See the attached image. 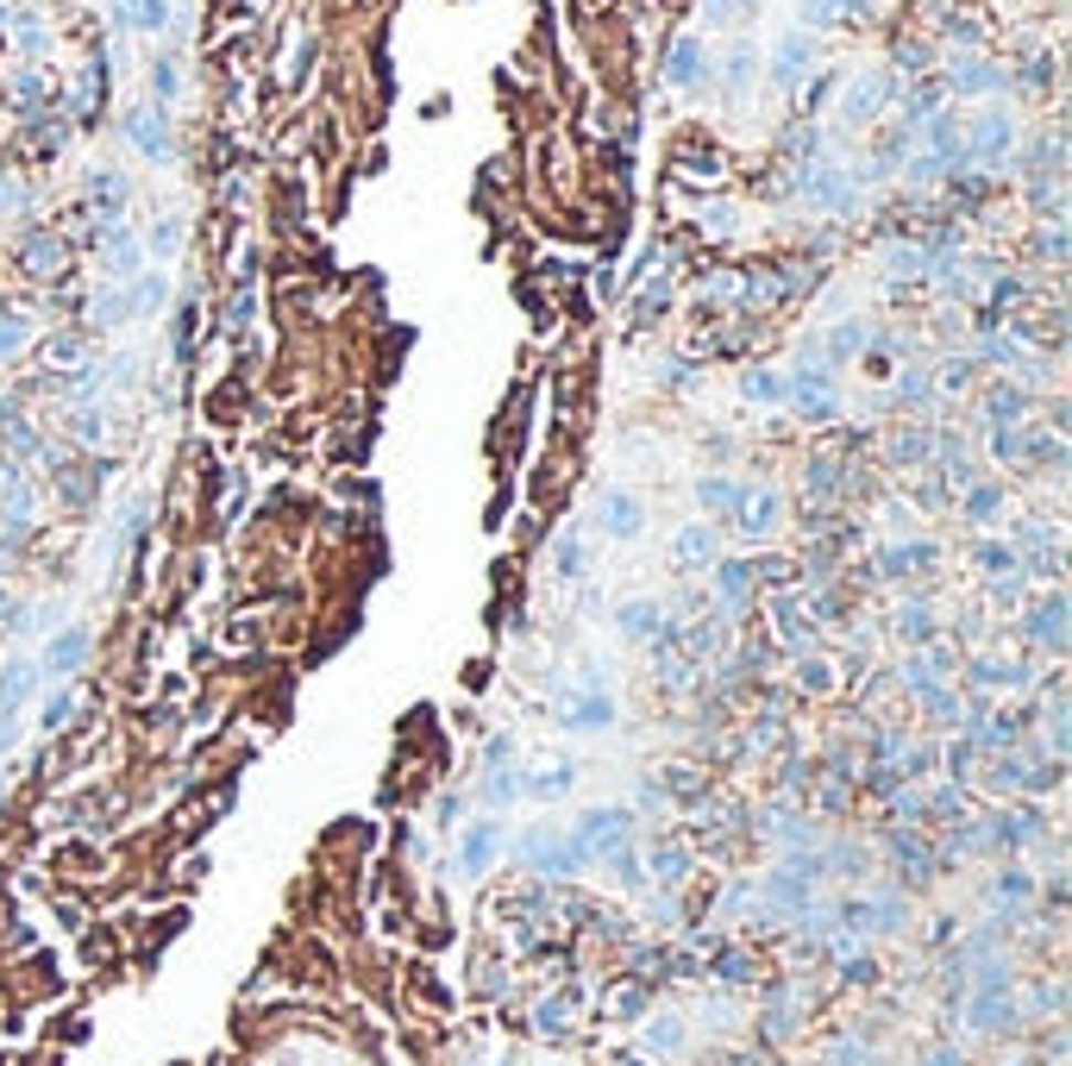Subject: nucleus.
I'll return each instance as SVG.
<instances>
[{"instance_id": "f257e3e1", "label": "nucleus", "mask_w": 1072, "mask_h": 1066, "mask_svg": "<svg viewBox=\"0 0 1072 1066\" xmlns=\"http://www.w3.org/2000/svg\"><path fill=\"white\" fill-rule=\"evenodd\" d=\"M784 383H790L784 408H797L803 421H840V414H847V395H840L835 370H828V365H816L809 351H803L797 365L784 370Z\"/></svg>"}, {"instance_id": "f03ea898", "label": "nucleus", "mask_w": 1072, "mask_h": 1066, "mask_svg": "<svg viewBox=\"0 0 1072 1066\" xmlns=\"http://www.w3.org/2000/svg\"><path fill=\"white\" fill-rule=\"evenodd\" d=\"M596 534L615 546H634L646 534V503H640V489H622V484H608L603 496H596Z\"/></svg>"}, {"instance_id": "7ed1b4c3", "label": "nucleus", "mask_w": 1072, "mask_h": 1066, "mask_svg": "<svg viewBox=\"0 0 1072 1066\" xmlns=\"http://www.w3.org/2000/svg\"><path fill=\"white\" fill-rule=\"evenodd\" d=\"M728 527H734V534H741L746 546L772 540V534H778V527H784V496H778V489H772V484L746 489V496H741V508H734V521H728Z\"/></svg>"}, {"instance_id": "20e7f679", "label": "nucleus", "mask_w": 1072, "mask_h": 1066, "mask_svg": "<svg viewBox=\"0 0 1072 1066\" xmlns=\"http://www.w3.org/2000/svg\"><path fill=\"white\" fill-rule=\"evenodd\" d=\"M88 646H95V634H88L82 621L51 627V640H44V653H39V678H70V672H82V665H88Z\"/></svg>"}, {"instance_id": "39448f33", "label": "nucleus", "mask_w": 1072, "mask_h": 1066, "mask_svg": "<svg viewBox=\"0 0 1072 1066\" xmlns=\"http://www.w3.org/2000/svg\"><path fill=\"white\" fill-rule=\"evenodd\" d=\"M39 659H13L0 665V740H13V716H20L25 703H32V690H39Z\"/></svg>"}, {"instance_id": "423d86ee", "label": "nucleus", "mask_w": 1072, "mask_h": 1066, "mask_svg": "<svg viewBox=\"0 0 1072 1066\" xmlns=\"http://www.w3.org/2000/svg\"><path fill=\"white\" fill-rule=\"evenodd\" d=\"M715 559H722L715 521H683L678 534H671V564H678V571H709Z\"/></svg>"}, {"instance_id": "0eeeda50", "label": "nucleus", "mask_w": 1072, "mask_h": 1066, "mask_svg": "<svg viewBox=\"0 0 1072 1066\" xmlns=\"http://www.w3.org/2000/svg\"><path fill=\"white\" fill-rule=\"evenodd\" d=\"M690 496H697V508H702V521H734V508H741V496H746V484L741 477H728V471H702L697 484H690Z\"/></svg>"}, {"instance_id": "6e6552de", "label": "nucleus", "mask_w": 1072, "mask_h": 1066, "mask_svg": "<svg viewBox=\"0 0 1072 1066\" xmlns=\"http://www.w3.org/2000/svg\"><path fill=\"white\" fill-rule=\"evenodd\" d=\"M615 634L622 640H659L665 634V609L652 597H622L615 602Z\"/></svg>"}, {"instance_id": "1a4fd4ad", "label": "nucleus", "mask_w": 1072, "mask_h": 1066, "mask_svg": "<svg viewBox=\"0 0 1072 1066\" xmlns=\"http://www.w3.org/2000/svg\"><path fill=\"white\" fill-rule=\"evenodd\" d=\"M559 721H565L571 735H603L608 721H615V703H608L603 690H577V697H565Z\"/></svg>"}, {"instance_id": "9d476101", "label": "nucleus", "mask_w": 1072, "mask_h": 1066, "mask_svg": "<svg viewBox=\"0 0 1072 1066\" xmlns=\"http://www.w3.org/2000/svg\"><path fill=\"white\" fill-rule=\"evenodd\" d=\"M935 559H941V546L922 540V534H910V540H898V546H884V552H878V571H884V578H910V571H928Z\"/></svg>"}, {"instance_id": "9b49d317", "label": "nucleus", "mask_w": 1072, "mask_h": 1066, "mask_svg": "<svg viewBox=\"0 0 1072 1066\" xmlns=\"http://www.w3.org/2000/svg\"><path fill=\"white\" fill-rule=\"evenodd\" d=\"M784 395H790V383H784V370H778V365H746V370H741V402L765 408V414H778Z\"/></svg>"}, {"instance_id": "f8f14e48", "label": "nucleus", "mask_w": 1072, "mask_h": 1066, "mask_svg": "<svg viewBox=\"0 0 1072 1066\" xmlns=\"http://www.w3.org/2000/svg\"><path fill=\"white\" fill-rule=\"evenodd\" d=\"M884 452H891V465H898V471H922V465H935V433H928L922 421H903Z\"/></svg>"}, {"instance_id": "ddd939ff", "label": "nucleus", "mask_w": 1072, "mask_h": 1066, "mask_svg": "<svg viewBox=\"0 0 1072 1066\" xmlns=\"http://www.w3.org/2000/svg\"><path fill=\"white\" fill-rule=\"evenodd\" d=\"M552 578L559 583H584L590 578V546H584L577 527H559V534H552Z\"/></svg>"}, {"instance_id": "4468645a", "label": "nucleus", "mask_w": 1072, "mask_h": 1066, "mask_svg": "<svg viewBox=\"0 0 1072 1066\" xmlns=\"http://www.w3.org/2000/svg\"><path fill=\"white\" fill-rule=\"evenodd\" d=\"M709 583H715V602H722V609H741L760 578H753V564H746V559H715V564H709Z\"/></svg>"}, {"instance_id": "2eb2a0df", "label": "nucleus", "mask_w": 1072, "mask_h": 1066, "mask_svg": "<svg viewBox=\"0 0 1072 1066\" xmlns=\"http://www.w3.org/2000/svg\"><path fill=\"white\" fill-rule=\"evenodd\" d=\"M1022 634H1034L1041 646H1053V653H1066V597L1053 590V597L1041 602L1029 621H1022Z\"/></svg>"}, {"instance_id": "dca6fc26", "label": "nucleus", "mask_w": 1072, "mask_h": 1066, "mask_svg": "<svg viewBox=\"0 0 1072 1066\" xmlns=\"http://www.w3.org/2000/svg\"><path fill=\"white\" fill-rule=\"evenodd\" d=\"M496 847H502V828H496V822H489V815H484V822H470L465 847H458V866H465L470 878H477V873H489V859H496Z\"/></svg>"}, {"instance_id": "f3484780", "label": "nucleus", "mask_w": 1072, "mask_h": 1066, "mask_svg": "<svg viewBox=\"0 0 1072 1066\" xmlns=\"http://www.w3.org/2000/svg\"><path fill=\"white\" fill-rule=\"evenodd\" d=\"M985 421H991V426H1022V421H1029V389L991 383V389H985Z\"/></svg>"}, {"instance_id": "a211bd4d", "label": "nucleus", "mask_w": 1072, "mask_h": 1066, "mask_svg": "<svg viewBox=\"0 0 1072 1066\" xmlns=\"http://www.w3.org/2000/svg\"><path fill=\"white\" fill-rule=\"evenodd\" d=\"M571 778H577V766L571 759H540V772H521V796H565L571 791Z\"/></svg>"}, {"instance_id": "6ab92c4d", "label": "nucleus", "mask_w": 1072, "mask_h": 1066, "mask_svg": "<svg viewBox=\"0 0 1072 1066\" xmlns=\"http://www.w3.org/2000/svg\"><path fill=\"white\" fill-rule=\"evenodd\" d=\"M997 508H1004V484H991V477H978V484L959 489V515H966L973 527H991Z\"/></svg>"}, {"instance_id": "aec40b11", "label": "nucleus", "mask_w": 1072, "mask_h": 1066, "mask_svg": "<svg viewBox=\"0 0 1072 1066\" xmlns=\"http://www.w3.org/2000/svg\"><path fill=\"white\" fill-rule=\"evenodd\" d=\"M816 346H821V365H828V358L847 365V358H859V351L872 346V333H866V320H840V327L828 333V339H816Z\"/></svg>"}, {"instance_id": "412c9836", "label": "nucleus", "mask_w": 1072, "mask_h": 1066, "mask_svg": "<svg viewBox=\"0 0 1072 1066\" xmlns=\"http://www.w3.org/2000/svg\"><path fill=\"white\" fill-rule=\"evenodd\" d=\"M1010 119H1004V114H978V126H973V133H966V145H973V157H1004V151H1010Z\"/></svg>"}, {"instance_id": "4be33fe9", "label": "nucleus", "mask_w": 1072, "mask_h": 1066, "mask_svg": "<svg viewBox=\"0 0 1072 1066\" xmlns=\"http://www.w3.org/2000/svg\"><path fill=\"white\" fill-rule=\"evenodd\" d=\"M973 571L978 578H1010V571H1022V559H1016L1010 540H978L973 546Z\"/></svg>"}, {"instance_id": "5701e85b", "label": "nucleus", "mask_w": 1072, "mask_h": 1066, "mask_svg": "<svg viewBox=\"0 0 1072 1066\" xmlns=\"http://www.w3.org/2000/svg\"><path fill=\"white\" fill-rule=\"evenodd\" d=\"M70 440H76V446H107V440H114V421H107V408L82 402L76 414H70Z\"/></svg>"}, {"instance_id": "b1692460", "label": "nucleus", "mask_w": 1072, "mask_h": 1066, "mask_svg": "<svg viewBox=\"0 0 1072 1066\" xmlns=\"http://www.w3.org/2000/svg\"><path fill=\"white\" fill-rule=\"evenodd\" d=\"M884 95H891L884 76H859L853 88H847V101H840V114H847V119H872L878 107H884Z\"/></svg>"}, {"instance_id": "393cba45", "label": "nucleus", "mask_w": 1072, "mask_h": 1066, "mask_svg": "<svg viewBox=\"0 0 1072 1066\" xmlns=\"http://www.w3.org/2000/svg\"><path fill=\"white\" fill-rule=\"evenodd\" d=\"M973 684H985V690H1010V684H1029V665H1022V659H973Z\"/></svg>"}, {"instance_id": "a878e982", "label": "nucleus", "mask_w": 1072, "mask_h": 1066, "mask_svg": "<svg viewBox=\"0 0 1072 1066\" xmlns=\"http://www.w3.org/2000/svg\"><path fill=\"white\" fill-rule=\"evenodd\" d=\"M126 133L138 138V151H151V157H170V138H163V114H157V107H138V114L126 119Z\"/></svg>"}, {"instance_id": "bb28decb", "label": "nucleus", "mask_w": 1072, "mask_h": 1066, "mask_svg": "<svg viewBox=\"0 0 1072 1066\" xmlns=\"http://www.w3.org/2000/svg\"><path fill=\"white\" fill-rule=\"evenodd\" d=\"M25 346H32V320H25V308H0V365H7V358H20Z\"/></svg>"}, {"instance_id": "cd10ccee", "label": "nucleus", "mask_w": 1072, "mask_h": 1066, "mask_svg": "<svg viewBox=\"0 0 1072 1066\" xmlns=\"http://www.w3.org/2000/svg\"><path fill=\"white\" fill-rule=\"evenodd\" d=\"M898 634L910 640V646L935 640V602H903V609H898Z\"/></svg>"}, {"instance_id": "c85d7f7f", "label": "nucleus", "mask_w": 1072, "mask_h": 1066, "mask_svg": "<svg viewBox=\"0 0 1072 1066\" xmlns=\"http://www.w3.org/2000/svg\"><path fill=\"white\" fill-rule=\"evenodd\" d=\"M671 82H678V88H697L702 82V44L697 39H678V51H671Z\"/></svg>"}, {"instance_id": "c756f323", "label": "nucleus", "mask_w": 1072, "mask_h": 1066, "mask_svg": "<svg viewBox=\"0 0 1072 1066\" xmlns=\"http://www.w3.org/2000/svg\"><path fill=\"white\" fill-rule=\"evenodd\" d=\"M138 271H145V252H138L132 239H114V245H107V276H119V283H132Z\"/></svg>"}, {"instance_id": "7c9ffc66", "label": "nucleus", "mask_w": 1072, "mask_h": 1066, "mask_svg": "<svg viewBox=\"0 0 1072 1066\" xmlns=\"http://www.w3.org/2000/svg\"><path fill=\"white\" fill-rule=\"evenodd\" d=\"M39 358H44V370H82V365H76L82 346L70 339V333H51V339L39 346Z\"/></svg>"}, {"instance_id": "2f4dec72", "label": "nucleus", "mask_w": 1072, "mask_h": 1066, "mask_svg": "<svg viewBox=\"0 0 1072 1066\" xmlns=\"http://www.w3.org/2000/svg\"><path fill=\"white\" fill-rule=\"evenodd\" d=\"M954 82H959V88H966V95H973V88H978V95H985V88H997V82H1004V76H997L991 63H966V57H959Z\"/></svg>"}, {"instance_id": "473e14b6", "label": "nucleus", "mask_w": 1072, "mask_h": 1066, "mask_svg": "<svg viewBox=\"0 0 1072 1066\" xmlns=\"http://www.w3.org/2000/svg\"><path fill=\"white\" fill-rule=\"evenodd\" d=\"M665 302H671V276H659V283H652V289H646L640 302H634V320H640V327H646V320H659V314H665Z\"/></svg>"}, {"instance_id": "72a5a7b5", "label": "nucleus", "mask_w": 1072, "mask_h": 1066, "mask_svg": "<svg viewBox=\"0 0 1072 1066\" xmlns=\"http://www.w3.org/2000/svg\"><path fill=\"white\" fill-rule=\"evenodd\" d=\"M176 245H182V226H176V220H157V226H151V245H145V252L163 264V257H176Z\"/></svg>"}, {"instance_id": "f704fd0d", "label": "nucleus", "mask_w": 1072, "mask_h": 1066, "mask_svg": "<svg viewBox=\"0 0 1072 1066\" xmlns=\"http://www.w3.org/2000/svg\"><path fill=\"white\" fill-rule=\"evenodd\" d=\"M70 716H76V697H70V690H51V697H44V716H39V728H63V721H70Z\"/></svg>"}, {"instance_id": "c9c22d12", "label": "nucleus", "mask_w": 1072, "mask_h": 1066, "mask_svg": "<svg viewBox=\"0 0 1072 1066\" xmlns=\"http://www.w3.org/2000/svg\"><path fill=\"white\" fill-rule=\"evenodd\" d=\"M797 678L809 684V690H828V684H835V672H828V659H803V672H797Z\"/></svg>"}, {"instance_id": "e433bc0d", "label": "nucleus", "mask_w": 1072, "mask_h": 1066, "mask_svg": "<svg viewBox=\"0 0 1072 1066\" xmlns=\"http://www.w3.org/2000/svg\"><path fill=\"white\" fill-rule=\"evenodd\" d=\"M151 88H157V101H170V95H176V63H170V57H157V70H151Z\"/></svg>"}, {"instance_id": "4c0bfd02", "label": "nucleus", "mask_w": 1072, "mask_h": 1066, "mask_svg": "<svg viewBox=\"0 0 1072 1066\" xmlns=\"http://www.w3.org/2000/svg\"><path fill=\"white\" fill-rule=\"evenodd\" d=\"M652 873H659V878H678L683 873V853L678 847H659V853H652Z\"/></svg>"}, {"instance_id": "58836bf2", "label": "nucleus", "mask_w": 1072, "mask_h": 1066, "mask_svg": "<svg viewBox=\"0 0 1072 1066\" xmlns=\"http://www.w3.org/2000/svg\"><path fill=\"white\" fill-rule=\"evenodd\" d=\"M13 615H20V609H13V590L0 583V627H13Z\"/></svg>"}, {"instance_id": "ea45409f", "label": "nucleus", "mask_w": 1072, "mask_h": 1066, "mask_svg": "<svg viewBox=\"0 0 1072 1066\" xmlns=\"http://www.w3.org/2000/svg\"><path fill=\"white\" fill-rule=\"evenodd\" d=\"M0 578H7V559H0Z\"/></svg>"}]
</instances>
